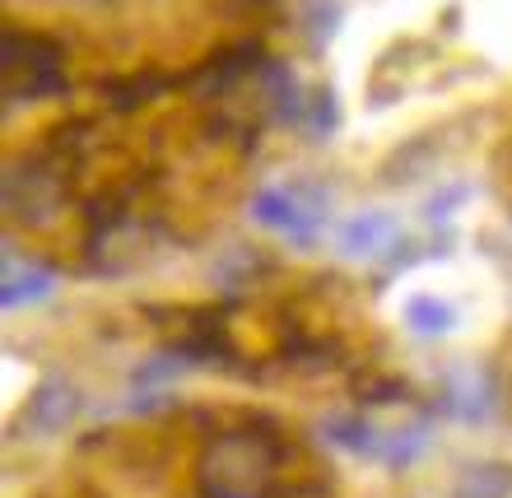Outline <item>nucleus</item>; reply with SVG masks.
<instances>
[{"instance_id":"obj_8","label":"nucleus","mask_w":512,"mask_h":498,"mask_svg":"<svg viewBox=\"0 0 512 498\" xmlns=\"http://www.w3.org/2000/svg\"><path fill=\"white\" fill-rule=\"evenodd\" d=\"M52 266H38V261H24V256H5V308H24V303H38V298L52 294Z\"/></svg>"},{"instance_id":"obj_6","label":"nucleus","mask_w":512,"mask_h":498,"mask_svg":"<svg viewBox=\"0 0 512 498\" xmlns=\"http://www.w3.org/2000/svg\"><path fill=\"white\" fill-rule=\"evenodd\" d=\"M75 415H80V391H75V382H66V377H47V382L33 391V401L24 405V433L47 438V433L70 429V419Z\"/></svg>"},{"instance_id":"obj_2","label":"nucleus","mask_w":512,"mask_h":498,"mask_svg":"<svg viewBox=\"0 0 512 498\" xmlns=\"http://www.w3.org/2000/svg\"><path fill=\"white\" fill-rule=\"evenodd\" d=\"M61 80H66V75H61L56 42L19 33V28L5 33V98H10V103H33V98L56 94Z\"/></svg>"},{"instance_id":"obj_13","label":"nucleus","mask_w":512,"mask_h":498,"mask_svg":"<svg viewBox=\"0 0 512 498\" xmlns=\"http://www.w3.org/2000/svg\"><path fill=\"white\" fill-rule=\"evenodd\" d=\"M298 126H308L312 135H326L331 126H336V103H331V94H312L308 103H303V117H298Z\"/></svg>"},{"instance_id":"obj_9","label":"nucleus","mask_w":512,"mask_h":498,"mask_svg":"<svg viewBox=\"0 0 512 498\" xmlns=\"http://www.w3.org/2000/svg\"><path fill=\"white\" fill-rule=\"evenodd\" d=\"M429 447V424H401V429H373L368 461H382L391 471H401Z\"/></svg>"},{"instance_id":"obj_10","label":"nucleus","mask_w":512,"mask_h":498,"mask_svg":"<svg viewBox=\"0 0 512 498\" xmlns=\"http://www.w3.org/2000/svg\"><path fill=\"white\" fill-rule=\"evenodd\" d=\"M452 498H512V471L508 466H471L457 480Z\"/></svg>"},{"instance_id":"obj_5","label":"nucleus","mask_w":512,"mask_h":498,"mask_svg":"<svg viewBox=\"0 0 512 498\" xmlns=\"http://www.w3.org/2000/svg\"><path fill=\"white\" fill-rule=\"evenodd\" d=\"M396 243H401V224H396V215H387V210H359V215H350L336 233L340 256H350V261L387 256Z\"/></svg>"},{"instance_id":"obj_11","label":"nucleus","mask_w":512,"mask_h":498,"mask_svg":"<svg viewBox=\"0 0 512 498\" xmlns=\"http://www.w3.org/2000/svg\"><path fill=\"white\" fill-rule=\"evenodd\" d=\"M405 322H410L415 336H447V331L457 326V312L447 308V303H438V298L419 294L405 303Z\"/></svg>"},{"instance_id":"obj_4","label":"nucleus","mask_w":512,"mask_h":498,"mask_svg":"<svg viewBox=\"0 0 512 498\" xmlns=\"http://www.w3.org/2000/svg\"><path fill=\"white\" fill-rule=\"evenodd\" d=\"M5 205L19 224H42L61 210V182H56L47 168H33V163H19L5 177Z\"/></svg>"},{"instance_id":"obj_3","label":"nucleus","mask_w":512,"mask_h":498,"mask_svg":"<svg viewBox=\"0 0 512 498\" xmlns=\"http://www.w3.org/2000/svg\"><path fill=\"white\" fill-rule=\"evenodd\" d=\"M252 210L266 229L284 233L289 243H317L326 224V191L312 182H284V187L256 191Z\"/></svg>"},{"instance_id":"obj_15","label":"nucleus","mask_w":512,"mask_h":498,"mask_svg":"<svg viewBox=\"0 0 512 498\" xmlns=\"http://www.w3.org/2000/svg\"><path fill=\"white\" fill-rule=\"evenodd\" d=\"M84 5H94V0H84Z\"/></svg>"},{"instance_id":"obj_14","label":"nucleus","mask_w":512,"mask_h":498,"mask_svg":"<svg viewBox=\"0 0 512 498\" xmlns=\"http://www.w3.org/2000/svg\"><path fill=\"white\" fill-rule=\"evenodd\" d=\"M187 364H177V359H149V368H140V382H163V377H177Z\"/></svg>"},{"instance_id":"obj_7","label":"nucleus","mask_w":512,"mask_h":498,"mask_svg":"<svg viewBox=\"0 0 512 498\" xmlns=\"http://www.w3.org/2000/svg\"><path fill=\"white\" fill-rule=\"evenodd\" d=\"M443 410L452 419H466V424H480V419L494 410V382L480 368H457V373L443 377Z\"/></svg>"},{"instance_id":"obj_12","label":"nucleus","mask_w":512,"mask_h":498,"mask_svg":"<svg viewBox=\"0 0 512 498\" xmlns=\"http://www.w3.org/2000/svg\"><path fill=\"white\" fill-rule=\"evenodd\" d=\"M298 19H303V28H308V38L322 47L340 24V5L336 0H303V5H298Z\"/></svg>"},{"instance_id":"obj_1","label":"nucleus","mask_w":512,"mask_h":498,"mask_svg":"<svg viewBox=\"0 0 512 498\" xmlns=\"http://www.w3.org/2000/svg\"><path fill=\"white\" fill-rule=\"evenodd\" d=\"M270 447L252 433H224L205 447L201 489L210 498H266L270 485Z\"/></svg>"}]
</instances>
